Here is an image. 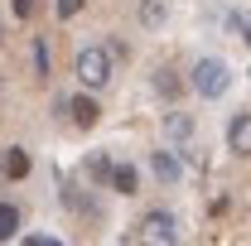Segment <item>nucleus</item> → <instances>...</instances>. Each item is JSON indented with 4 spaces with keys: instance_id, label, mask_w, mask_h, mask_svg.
Wrapping results in <instances>:
<instances>
[{
    "instance_id": "2",
    "label": "nucleus",
    "mask_w": 251,
    "mask_h": 246,
    "mask_svg": "<svg viewBox=\"0 0 251 246\" xmlns=\"http://www.w3.org/2000/svg\"><path fill=\"white\" fill-rule=\"evenodd\" d=\"M73 73H77V82H82L87 92L106 87V82H111V58H106V49H101V44H87V49L77 53V63H73Z\"/></svg>"
},
{
    "instance_id": "9",
    "label": "nucleus",
    "mask_w": 251,
    "mask_h": 246,
    "mask_svg": "<svg viewBox=\"0 0 251 246\" xmlns=\"http://www.w3.org/2000/svg\"><path fill=\"white\" fill-rule=\"evenodd\" d=\"M34 73L49 82V73H53V58H49V39H34Z\"/></svg>"
},
{
    "instance_id": "4",
    "label": "nucleus",
    "mask_w": 251,
    "mask_h": 246,
    "mask_svg": "<svg viewBox=\"0 0 251 246\" xmlns=\"http://www.w3.org/2000/svg\"><path fill=\"white\" fill-rule=\"evenodd\" d=\"M227 150L242 154V159L251 154V111H237V116L227 121Z\"/></svg>"
},
{
    "instance_id": "7",
    "label": "nucleus",
    "mask_w": 251,
    "mask_h": 246,
    "mask_svg": "<svg viewBox=\"0 0 251 246\" xmlns=\"http://www.w3.org/2000/svg\"><path fill=\"white\" fill-rule=\"evenodd\" d=\"M150 164H155V174L164 179V184H174V179L184 174V164H179V154H174V150H159L155 159H150Z\"/></svg>"
},
{
    "instance_id": "15",
    "label": "nucleus",
    "mask_w": 251,
    "mask_h": 246,
    "mask_svg": "<svg viewBox=\"0 0 251 246\" xmlns=\"http://www.w3.org/2000/svg\"><path fill=\"white\" fill-rule=\"evenodd\" d=\"M82 5H87V0H58V20H73V15H82Z\"/></svg>"
},
{
    "instance_id": "1",
    "label": "nucleus",
    "mask_w": 251,
    "mask_h": 246,
    "mask_svg": "<svg viewBox=\"0 0 251 246\" xmlns=\"http://www.w3.org/2000/svg\"><path fill=\"white\" fill-rule=\"evenodd\" d=\"M188 77H193L188 87H193V92L203 97V101H213V97H222L227 87H232V68H227L222 58H198Z\"/></svg>"
},
{
    "instance_id": "8",
    "label": "nucleus",
    "mask_w": 251,
    "mask_h": 246,
    "mask_svg": "<svg viewBox=\"0 0 251 246\" xmlns=\"http://www.w3.org/2000/svg\"><path fill=\"white\" fill-rule=\"evenodd\" d=\"M111 188L130 198V193L140 188V179H135V169H130V164H111Z\"/></svg>"
},
{
    "instance_id": "5",
    "label": "nucleus",
    "mask_w": 251,
    "mask_h": 246,
    "mask_svg": "<svg viewBox=\"0 0 251 246\" xmlns=\"http://www.w3.org/2000/svg\"><path fill=\"white\" fill-rule=\"evenodd\" d=\"M68 111H73V121L82 125V130H92V125L101 121V106H97L87 92H82V97H73V101H68Z\"/></svg>"
},
{
    "instance_id": "16",
    "label": "nucleus",
    "mask_w": 251,
    "mask_h": 246,
    "mask_svg": "<svg viewBox=\"0 0 251 246\" xmlns=\"http://www.w3.org/2000/svg\"><path fill=\"white\" fill-rule=\"evenodd\" d=\"M34 10H39V0H15V15L20 20H34Z\"/></svg>"
},
{
    "instance_id": "14",
    "label": "nucleus",
    "mask_w": 251,
    "mask_h": 246,
    "mask_svg": "<svg viewBox=\"0 0 251 246\" xmlns=\"http://www.w3.org/2000/svg\"><path fill=\"white\" fill-rule=\"evenodd\" d=\"M140 20L145 25H164V0H145L140 5Z\"/></svg>"
},
{
    "instance_id": "12",
    "label": "nucleus",
    "mask_w": 251,
    "mask_h": 246,
    "mask_svg": "<svg viewBox=\"0 0 251 246\" xmlns=\"http://www.w3.org/2000/svg\"><path fill=\"white\" fill-rule=\"evenodd\" d=\"M87 174H92L97 184H111V159L106 154H87Z\"/></svg>"
},
{
    "instance_id": "11",
    "label": "nucleus",
    "mask_w": 251,
    "mask_h": 246,
    "mask_svg": "<svg viewBox=\"0 0 251 246\" xmlns=\"http://www.w3.org/2000/svg\"><path fill=\"white\" fill-rule=\"evenodd\" d=\"M15 232H20V213H15L10 203H0V242H10Z\"/></svg>"
},
{
    "instance_id": "10",
    "label": "nucleus",
    "mask_w": 251,
    "mask_h": 246,
    "mask_svg": "<svg viewBox=\"0 0 251 246\" xmlns=\"http://www.w3.org/2000/svg\"><path fill=\"white\" fill-rule=\"evenodd\" d=\"M164 130H169L174 140H188V135H193V121H188L184 111H174V116H164Z\"/></svg>"
},
{
    "instance_id": "17",
    "label": "nucleus",
    "mask_w": 251,
    "mask_h": 246,
    "mask_svg": "<svg viewBox=\"0 0 251 246\" xmlns=\"http://www.w3.org/2000/svg\"><path fill=\"white\" fill-rule=\"evenodd\" d=\"M237 29L247 34V44H251V15H237Z\"/></svg>"
},
{
    "instance_id": "3",
    "label": "nucleus",
    "mask_w": 251,
    "mask_h": 246,
    "mask_svg": "<svg viewBox=\"0 0 251 246\" xmlns=\"http://www.w3.org/2000/svg\"><path fill=\"white\" fill-rule=\"evenodd\" d=\"M135 237H140V246H174V242H179V232H174V213H164V208L145 213V217H140V227H135Z\"/></svg>"
},
{
    "instance_id": "6",
    "label": "nucleus",
    "mask_w": 251,
    "mask_h": 246,
    "mask_svg": "<svg viewBox=\"0 0 251 246\" xmlns=\"http://www.w3.org/2000/svg\"><path fill=\"white\" fill-rule=\"evenodd\" d=\"M0 174H5V179H25V174H29V154L20 150V145H10V150L0 154Z\"/></svg>"
},
{
    "instance_id": "13",
    "label": "nucleus",
    "mask_w": 251,
    "mask_h": 246,
    "mask_svg": "<svg viewBox=\"0 0 251 246\" xmlns=\"http://www.w3.org/2000/svg\"><path fill=\"white\" fill-rule=\"evenodd\" d=\"M155 87H159L164 97H179V87H184V82H179V77H174L169 68H159V73H155Z\"/></svg>"
},
{
    "instance_id": "18",
    "label": "nucleus",
    "mask_w": 251,
    "mask_h": 246,
    "mask_svg": "<svg viewBox=\"0 0 251 246\" xmlns=\"http://www.w3.org/2000/svg\"><path fill=\"white\" fill-rule=\"evenodd\" d=\"M20 246H58V242H49V237H25Z\"/></svg>"
}]
</instances>
